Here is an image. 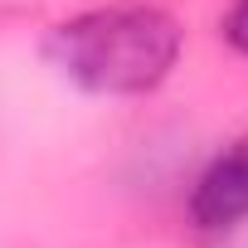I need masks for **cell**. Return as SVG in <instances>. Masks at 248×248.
<instances>
[{"instance_id":"2","label":"cell","mask_w":248,"mask_h":248,"mask_svg":"<svg viewBox=\"0 0 248 248\" xmlns=\"http://www.w3.org/2000/svg\"><path fill=\"white\" fill-rule=\"evenodd\" d=\"M243 219H248V137L233 141L229 151H219L190 190V224L195 229L224 233Z\"/></svg>"},{"instance_id":"3","label":"cell","mask_w":248,"mask_h":248,"mask_svg":"<svg viewBox=\"0 0 248 248\" xmlns=\"http://www.w3.org/2000/svg\"><path fill=\"white\" fill-rule=\"evenodd\" d=\"M224 39H229L238 54H248V0H233V5H229V15H224Z\"/></svg>"},{"instance_id":"1","label":"cell","mask_w":248,"mask_h":248,"mask_svg":"<svg viewBox=\"0 0 248 248\" xmlns=\"http://www.w3.org/2000/svg\"><path fill=\"white\" fill-rule=\"evenodd\" d=\"M180 20L156 5H102L59 20L44 39V59L97 97H141L161 88L180 59Z\"/></svg>"}]
</instances>
